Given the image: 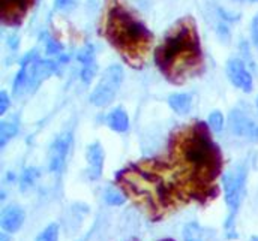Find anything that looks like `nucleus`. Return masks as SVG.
Returning a JSON list of instances; mask_svg holds the SVG:
<instances>
[{"instance_id":"f257e3e1","label":"nucleus","mask_w":258,"mask_h":241,"mask_svg":"<svg viewBox=\"0 0 258 241\" xmlns=\"http://www.w3.org/2000/svg\"><path fill=\"white\" fill-rule=\"evenodd\" d=\"M155 63L173 84H182L203 67V51L192 17L179 20L155 50Z\"/></svg>"},{"instance_id":"f03ea898","label":"nucleus","mask_w":258,"mask_h":241,"mask_svg":"<svg viewBox=\"0 0 258 241\" xmlns=\"http://www.w3.org/2000/svg\"><path fill=\"white\" fill-rule=\"evenodd\" d=\"M104 35L125 61L140 67L150 50L153 35L120 0H114L107 12Z\"/></svg>"},{"instance_id":"7ed1b4c3","label":"nucleus","mask_w":258,"mask_h":241,"mask_svg":"<svg viewBox=\"0 0 258 241\" xmlns=\"http://www.w3.org/2000/svg\"><path fill=\"white\" fill-rule=\"evenodd\" d=\"M210 127L195 123L177 145L182 162L200 180H212L221 170V151L210 138Z\"/></svg>"},{"instance_id":"20e7f679","label":"nucleus","mask_w":258,"mask_h":241,"mask_svg":"<svg viewBox=\"0 0 258 241\" xmlns=\"http://www.w3.org/2000/svg\"><path fill=\"white\" fill-rule=\"evenodd\" d=\"M246 184V168L243 165H236L225 171L222 176V186L225 193V202L230 210V217L227 220V229H233L234 216L242 204Z\"/></svg>"},{"instance_id":"39448f33","label":"nucleus","mask_w":258,"mask_h":241,"mask_svg":"<svg viewBox=\"0 0 258 241\" xmlns=\"http://www.w3.org/2000/svg\"><path fill=\"white\" fill-rule=\"evenodd\" d=\"M122 81H123L122 66L111 64L110 67H107L102 78L99 79V83L93 89V92L90 95V102L98 108L108 107L114 101V98L120 89Z\"/></svg>"},{"instance_id":"423d86ee","label":"nucleus","mask_w":258,"mask_h":241,"mask_svg":"<svg viewBox=\"0 0 258 241\" xmlns=\"http://www.w3.org/2000/svg\"><path fill=\"white\" fill-rule=\"evenodd\" d=\"M228 127L233 135L243 136L252 142H258V123L242 110H233L228 117Z\"/></svg>"},{"instance_id":"0eeeda50","label":"nucleus","mask_w":258,"mask_h":241,"mask_svg":"<svg viewBox=\"0 0 258 241\" xmlns=\"http://www.w3.org/2000/svg\"><path fill=\"white\" fill-rule=\"evenodd\" d=\"M72 144V133L71 132H63L60 133L53 144L50 145V171L51 173H59L64 167L69 148Z\"/></svg>"},{"instance_id":"6e6552de","label":"nucleus","mask_w":258,"mask_h":241,"mask_svg":"<svg viewBox=\"0 0 258 241\" xmlns=\"http://www.w3.org/2000/svg\"><path fill=\"white\" fill-rule=\"evenodd\" d=\"M227 75H228L230 81L233 83V86L243 90L245 93H249L252 90V86H254L252 75L246 69V64L243 60L230 59L227 61Z\"/></svg>"},{"instance_id":"1a4fd4ad","label":"nucleus","mask_w":258,"mask_h":241,"mask_svg":"<svg viewBox=\"0 0 258 241\" xmlns=\"http://www.w3.org/2000/svg\"><path fill=\"white\" fill-rule=\"evenodd\" d=\"M57 70V63L53 60H39L35 59L29 64V78H27V90L35 92L42 81L51 76Z\"/></svg>"},{"instance_id":"9d476101","label":"nucleus","mask_w":258,"mask_h":241,"mask_svg":"<svg viewBox=\"0 0 258 241\" xmlns=\"http://www.w3.org/2000/svg\"><path fill=\"white\" fill-rule=\"evenodd\" d=\"M35 0H2V20L8 26H18L23 23L27 9Z\"/></svg>"},{"instance_id":"9b49d317","label":"nucleus","mask_w":258,"mask_h":241,"mask_svg":"<svg viewBox=\"0 0 258 241\" xmlns=\"http://www.w3.org/2000/svg\"><path fill=\"white\" fill-rule=\"evenodd\" d=\"M86 160H87V174L90 180H99L104 171V160H105V154H104V148L102 145L96 141L92 142L87 147L86 151Z\"/></svg>"},{"instance_id":"f8f14e48","label":"nucleus","mask_w":258,"mask_h":241,"mask_svg":"<svg viewBox=\"0 0 258 241\" xmlns=\"http://www.w3.org/2000/svg\"><path fill=\"white\" fill-rule=\"evenodd\" d=\"M24 210L18 205H9L2 211V228L8 234L17 232L24 223Z\"/></svg>"},{"instance_id":"ddd939ff","label":"nucleus","mask_w":258,"mask_h":241,"mask_svg":"<svg viewBox=\"0 0 258 241\" xmlns=\"http://www.w3.org/2000/svg\"><path fill=\"white\" fill-rule=\"evenodd\" d=\"M35 59H38V51L36 50H32L29 51L23 60H21V66H20V70L15 76V81H14V95L18 96L23 90L27 89V78H29V64L30 61H33Z\"/></svg>"},{"instance_id":"4468645a","label":"nucleus","mask_w":258,"mask_h":241,"mask_svg":"<svg viewBox=\"0 0 258 241\" xmlns=\"http://www.w3.org/2000/svg\"><path fill=\"white\" fill-rule=\"evenodd\" d=\"M107 123L110 126L111 130L114 132H119V133H123L129 129V119L126 111L123 108H114L108 117H107Z\"/></svg>"},{"instance_id":"2eb2a0df","label":"nucleus","mask_w":258,"mask_h":241,"mask_svg":"<svg viewBox=\"0 0 258 241\" xmlns=\"http://www.w3.org/2000/svg\"><path fill=\"white\" fill-rule=\"evenodd\" d=\"M192 98L188 93H173L168 98L170 108L177 114H186L191 110Z\"/></svg>"},{"instance_id":"dca6fc26","label":"nucleus","mask_w":258,"mask_h":241,"mask_svg":"<svg viewBox=\"0 0 258 241\" xmlns=\"http://www.w3.org/2000/svg\"><path fill=\"white\" fill-rule=\"evenodd\" d=\"M39 176H41V173H39L38 168H35V167L26 168V170L23 171L21 177H20V189H21V192H26V190H29L30 187H33L36 180L39 179Z\"/></svg>"},{"instance_id":"f3484780","label":"nucleus","mask_w":258,"mask_h":241,"mask_svg":"<svg viewBox=\"0 0 258 241\" xmlns=\"http://www.w3.org/2000/svg\"><path fill=\"white\" fill-rule=\"evenodd\" d=\"M183 241H207L204 229L198 223H188L183 228Z\"/></svg>"},{"instance_id":"a211bd4d","label":"nucleus","mask_w":258,"mask_h":241,"mask_svg":"<svg viewBox=\"0 0 258 241\" xmlns=\"http://www.w3.org/2000/svg\"><path fill=\"white\" fill-rule=\"evenodd\" d=\"M18 132V124L15 121H2L0 124V144L2 147L6 145L8 141H11Z\"/></svg>"},{"instance_id":"6ab92c4d","label":"nucleus","mask_w":258,"mask_h":241,"mask_svg":"<svg viewBox=\"0 0 258 241\" xmlns=\"http://www.w3.org/2000/svg\"><path fill=\"white\" fill-rule=\"evenodd\" d=\"M104 199H105V202H107L108 205H113V207L123 205L125 201H126L125 195H123L119 189H116V187H108V189L104 192Z\"/></svg>"},{"instance_id":"aec40b11","label":"nucleus","mask_w":258,"mask_h":241,"mask_svg":"<svg viewBox=\"0 0 258 241\" xmlns=\"http://www.w3.org/2000/svg\"><path fill=\"white\" fill-rule=\"evenodd\" d=\"M77 59H78L80 63H83V66L96 63V61H95V47H93L92 44H87L86 47H83V48L78 51Z\"/></svg>"},{"instance_id":"412c9836","label":"nucleus","mask_w":258,"mask_h":241,"mask_svg":"<svg viewBox=\"0 0 258 241\" xmlns=\"http://www.w3.org/2000/svg\"><path fill=\"white\" fill-rule=\"evenodd\" d=\"M59 240V225L50 223L45 229L41 231V234L36 237V241H57Z\"/></svg>"},{"instance_id":"4be33fe9","label":"nucleus","mask_w":258,"mask_h":241,"mask_svg":"<svg viewBox=\"0 0 258 241\" xmlns=\"http://www.w3.org/2000/svg\"><path fill=\"white\" fill-rule=\"evenodd\" d=\"M207 124L210 127V130L213 132H221L224 129V114L221 111H212L210 116H209V120H207Z\"/></svg>"},{"instance_id":"5701e85b","label":"nucleus","mask_w":258,"mask_h":241,"mask_svg":"<svg viewBox=\"0 0 258 241\" xmlns=\"http://www.w3.org/2000/svg\"><path fill=\"white\" fill-rule=\"evenodd\" d=\"M45 50H47V54H50V56H62V50H63V47L56 41V39H53L51 36H48V35H45Z\"/></svg>"},{"instance_id":"b1692460","label":"nucleus","mask_w":258,"mask_h":241,"mask_svg":"<svg viewBox=\"0 0 258 241\" xmlns=\"http://www.w3.org/2000/svg\"><path fill=\"white\" fill-rule=\"evenodd\" d=\"M96 70H98L96 63H92V64H86V66H83L81 73H80L81 81H83L84 84H90V83H92V79H93V76L96 75Z\"/></svg>"},{"instance_id":"393cba45","label":"nucleus","mask_w":258,"mask_h":241,"mask_svg":"<svg viewBox=\"0 0 258 241\" xmlns=\"http://www.w3.org/2000/svg\"><path fill=\"white\" fill-rule=\"evenodd\" d=\"M8 107H9V96H8V93L5 90H2L0 92V113L5 114Z\"/></svg>"},{"instance_id":"a878e982","label":"nucleus","mask_w":258,"mask_h":241,"mask_svg":"<svg viewBox=\"0 0 258 241\" xmlns=\"http://www.w3.org/2000/svg\"><path fill=\"white\" fill-rule=\"evenodd\" d=\"M251 35H252V42L258 50V14L254 17L252 24H251Z\"/></svg>"},{"instance_id":"bb28decb","label":"nucleus","mask_w":258,"mask_h":241,"mask_svg":"<svg viewBox=\"0 0 258 241\" xmlns=\"http://www.w3.org/2000/svg\"><path fill=\"white\" fill-rule=\"evenodd\" d=\"M69 3H71V0H56V8H64Z\"/></svg>"},{"instance_id":"cd10ccee","label":"nucleus","mask_w":258,"mask_h":241,"mask_svg":"<svg viewBox=\"0 0 258 241\" xmlns=\"http://www.w3.org/2000/svg\"><path fill=\"white\" fill-rule=\"evenodd\" d=\"M9 41H11V44H12V48H17V38L12 36V38H9Z\"/></svg>"},{"instance_id":"c85d7f7f","label":"nucleus","mask_w":258,"mask_h":241,"mask_svg":"<svg viewBox=\"0 0 258 241\" xmlns=\"http://www.w3.org/2000/svg\"><path fill=\"white\" fill-rule=\"evenodd\" d=\"M162 241H174V240H171V238H165V240H162Z\"/></svg>"},{"instance_id":"c756f323","label":"nucleus","mask_w":258,"mask_h":241,"mask_svg":"<svg viewBox=\"0 0 258 241\" xmlns=\"http://www.w3.org/2000/svg\"><path fill=\"white\" fill-rule=\"evenodd\" d=\"M252 241H258V237H254V238H252Z\"/></svg>"},{"instance_id":"7c9ffc66","label":"nucleus","mask_w":258,"mask_h":241,"mask_svg":"<svg viewBox=\"0 0 258 241\" xmlns=\"http://www.w3.org/2000/svg\"><path fill=\"white\" fill-rule=\"evenodd\" d=\"M257 108H258V98H257Z\"/></svg>"},{"instance_id":"2f4dec72","label":"nucleus","mask_w":258,"mask_h":241,"mask_svg":"<svg viewBox=\"0 0 258 241\" xmlns=\"http://www.w3.org/2000/svg\"><path fill=\"white\" fill-rule=\"evenodd\" d=\"M254 2H258V0H254Z\"/></svg>"}]
</instances>
